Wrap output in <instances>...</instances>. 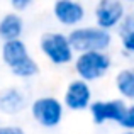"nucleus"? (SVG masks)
Here are the masks:
<instances>
[{
  "label": "nucleus",
  "mask_w": 134,
  "mask_h": 134,
  "mask_svg": "<svg viewBox=\"0 0 134 134\" xmlns=\"http://www.w3.org/2000/svg\"><path fill=\"white\" fill-rule=\"evenodd\" d=\"M70 43L76 54L92 51H107L112 44V32L97 26H80L70 31Z\"/></svg>",
  "instance_id": "obj_1"
},
{
  "label": "nucleus",
  "mask_w": 134,
  "mask_h": 134,
  "mask_svg": "<svg viewBox=\"0 0 134 134\" xmlns=\"http://www.w3.org/2000/svg\"><path fill=\"white\" fill-rule=\"evenodd\" d=\"M39 49L44 58L56 66H65L75 61L76 53L70 43L68 34L59 31H49L44 32L39 39Z\"/></svg>",
  "instance_id": "obj_2"
},
{
  "label": "nucleus",
  "mask_w": 134,
  "mask_h": 134,
  "mask_svg": "<svg viewBox=\"0 0 134 134\" xmlns=\"http://www.w3.org/2000/svg\"><path fill=\"white\" fill-rule=\"evenodd\" d=\"M76 78L83 82H97L104 78L112 68V58L107 51H92V53H82L76 54L73 61Z\"/></svg>",
  "instance_id": "obj_3"
},
{
  "label": "nucleus",
  "mask_w": 134,
  "mask_h": 134,
  "mask_svg": "<svg viewBox=\"0 0 134 134\" xmlns=\"http://www.w3.org/2000/svg\"><path fill=\"white\" fill-rule=\"evenodd\" d=\"M31 115L32 119L44 129L58 127L65 115V104L61 98L53 95H43L32 100L31 104Z\"/></svg>",
  "instance_id": "obj_4"
},
{
  "label": "nucleus",
  "mask_w": 134,
  "mask_h": 134,
  "mask_svg": "<svg viewBox=\"0 0 134 134\" xmlns=\"http://www.w3.org/2000/svg\"><path fill=\"white\" fill-rule=\"evenodd\" d=\"M126 15H127V10L121 0H100L93 7L95 26L109 32L112 29H119Z\"/></svg>",
  "instance_id": "obj_5"
},
{
  "label": "nucleus",
  "mask_w": 134,
  "mask_h": 134,
  "mask_svg": "<svg viewBox=\"0 0 134 134\" xmlns=\"http://www.w3.org/2000/svg\"><path fill=\"white\" fill-rule=\"evenodd\" d=\"M127 102L124 98H110V100H93L88 112L93 124L102 126L105 122H119L122 121L127 109Z\"/></svg>",
  "instance_id": "obj_6"
},
{
  "label": "nucleus",
  "mask_w": 134,
  "mask_h": 134,
  "mask_svg": "<svg viewBox=\"0 0 134 134\" xmlns=\"http://www.w3.org/2000/svg\"><path fill=\"white\" fill-rule=\"evenodd\" d=\"M63 104L71 112H82L88 110L90 105L93 104V93H92L90 83L83 82L80 78H75L66 85L65 93H63Z\"/></svg>",
  "instance_id": "obj_7"
},
{
  "label": "nucleus",
  "mask_w": 134,
  "mask_h": 134,
  "mask_svg": "<svg viewBox=\"0 0 134 134\" xmlns=\"http://www.w3.org/2000/svg\"><path fill=\"white\" fill-rule=\"evenodd\" d=\"M53 17L61 26L80 27L87 17V7L78 0H58L53 3Z\"/></svg>",
  "instance_id": "obj_8"
},
{
  "label": "nucleus",
  "mask_w": 134,
  "mask_h": 134,
  "mask_svg": "<svg viewBox=\"0 0 134 134\" xmlns=\"http://www.w3.org/2000/svg\"><path fill=\"white\" fill-rule=\"evenodd\" d=\"M26 93L17 87H9V88L0 92V112H3V114H19L26 109Z\"/></svg>",
  "instance_id": "obj_9"
},
{
  "label": "nucleus",
  "mask_w": 134,
  "mask_h": 134,
  "mask_svg": "<svg viewBox=\"0 0 134 134\" xmlns=\"http://www.w3.org/2000/svg\"><path fill=\"white\" fill-rule=\"evenodd\" d=\"M24 32V19L17 12H7L0 17V39L3 43L17 41Z\"/></svg>",
  "instance_id": "obj_10"
},
{
  "label": "nucleus",
  "mask_w": 134,
  "mask_h": 134,
  "mask_svg": "<svg viewBox=\"0 0 134 134\" xmlns=\"http://www.w3.org/2000/svg\"><path fill=\"white\" fill-rule=\"evenodd\" d=\"M27 58H31V54H29V49H27V46L22 39L9 41V43L2 44V61L9 66V70L19 66Z\"/></svg>",
  "instance_id": "obj_11"
},
{
  "label": "nucleus",
  "mask_w": 134,
  "mask_h": 134,
  "mask_svg": "<svg viewBox=\"0 0 134 134\" xmlns=\"http://www.w3.org/2000/svg\"><path fill=\"white\" fill-rule=\"evenodd\" d=\"M114 83H115V90L121 95V98L134 104V66H127V68L119 70Z\"/></svg>",
  "instance_id": "obj_12"
},
{
  "label": "nucleus",
  "mask_w": 134,
  "mask_h": 134,
  "mask_svg": "<svg viewBox=\"0 0 134 134\" xmlns=\"http://www.w3.org/2000/svg\"><path fill=\"white\" fill-rule=\"evenodd\" d=\"M10 73H12L14 76H17V78H32V76H36L37 73H39V65H37V61L31 56V58H27L24 63H20L19 66L12 68Z\"/></svg>",
  "instance_id": "obj_13"
},
{
  "label": "nucleus",
  "mask_w": 134,
  "mask_h": 134,
  "mask_svg": "<svg viewBox=\"0 0 134 134\" xmlns=\"http://www.w3.org/2000/svg\"><path fill=\"white\" fill-rule=\"evenodd\" d=\"M124 131H134V104H129L127 109H126V114L122 117V121L119 122Z\"/></svg>",
  "instance_id": "obj_14"
},
{
  "label": "nucleus",
  "mask_w": 134,
  "mask_h": 134,
  "mask_svg": "<svg viewBox=\"0 0 134 134\" xmlns=\"http://www.w3.org/2000/svg\"><path fill=\"white\" fill-rule=\"evenodd\" d=\"M121 44H122V48H124L126 53L134 54V31L132 32H127V34H122L121 36Z\"/></svg>",
  "instance_id": "obj_15"
},
{
  "label": "nucleus",
  "mask_w": 134,
  "mask_h": 134,
  "mask_svg": "<svg viewBox=\"0 0 134 134\" xmlns=\"http://www.w3.org/2000/svg\"><path fill=\"white\" fill-rule=\"evenodd\" d=\"M134 31V15H132V12L131 14H127L126 15V19L122 20V24H121V27H119V34H127V32H132Z\"/></svg>",
  "instance_id": "obj_16"
},
{
  "label": "nucleus",
  "mask_w": 134,
  "mask_h": 134,
  "mask_svg": "<svg viewBox=\"0 0 134 134\" xmlns=\"http://www.w3.org/2000/svg\"><path fill=\"white\" fill-rule=\"evenodd\" d=\"M31 5H32V2H31V0H14V2H10V7H12L14 12H17V14L24 12V10L29 9Z\"/></svg>",
  "instance_id": "obj_17"
},
{
  "label": "nucleus",
  "mask_w": 134,
  "mask_h": 134,
  "mask_svg": "<svg viewBox=\"0 0 134 134\" xmlns=\"http://www.w3.org/2000/svg\"><path fill=\"white\" fill-rule=\"evenodd\" d=\"M0 134H26V131L20 126L5 124V126H0Z\"/></svg>",
  "instance_id": "obj_18"
},
{
  "label": "nucleus",
  "mask_w": 134,
  "mask_h": 134,
  "mask_svg": "<svg viewBox=\"0 0 134 134\" xmlns=\"http://www.w3.org/2000/svg\"><path fill=\"white\" fill-rule=\"evenodd\" d=\"M122 134H134V131H124Z\"/></svg>",
  "instance_id": "obj_19"
},
{
  "label": "nucleus",
  "mask_w": 134,
  "mask_h": 134,
  "mask_svg": "<svg viewBox=\"0 0 134 134\" xmlns=\"http://www.w3.org/2000/svg\"><path fill=\"white\" fill-rule=\"evenodd\" d=\"M132 15H134V10H132Z\"/></svg>",
  "instance_id": "obj_20"
}]
</instances>
